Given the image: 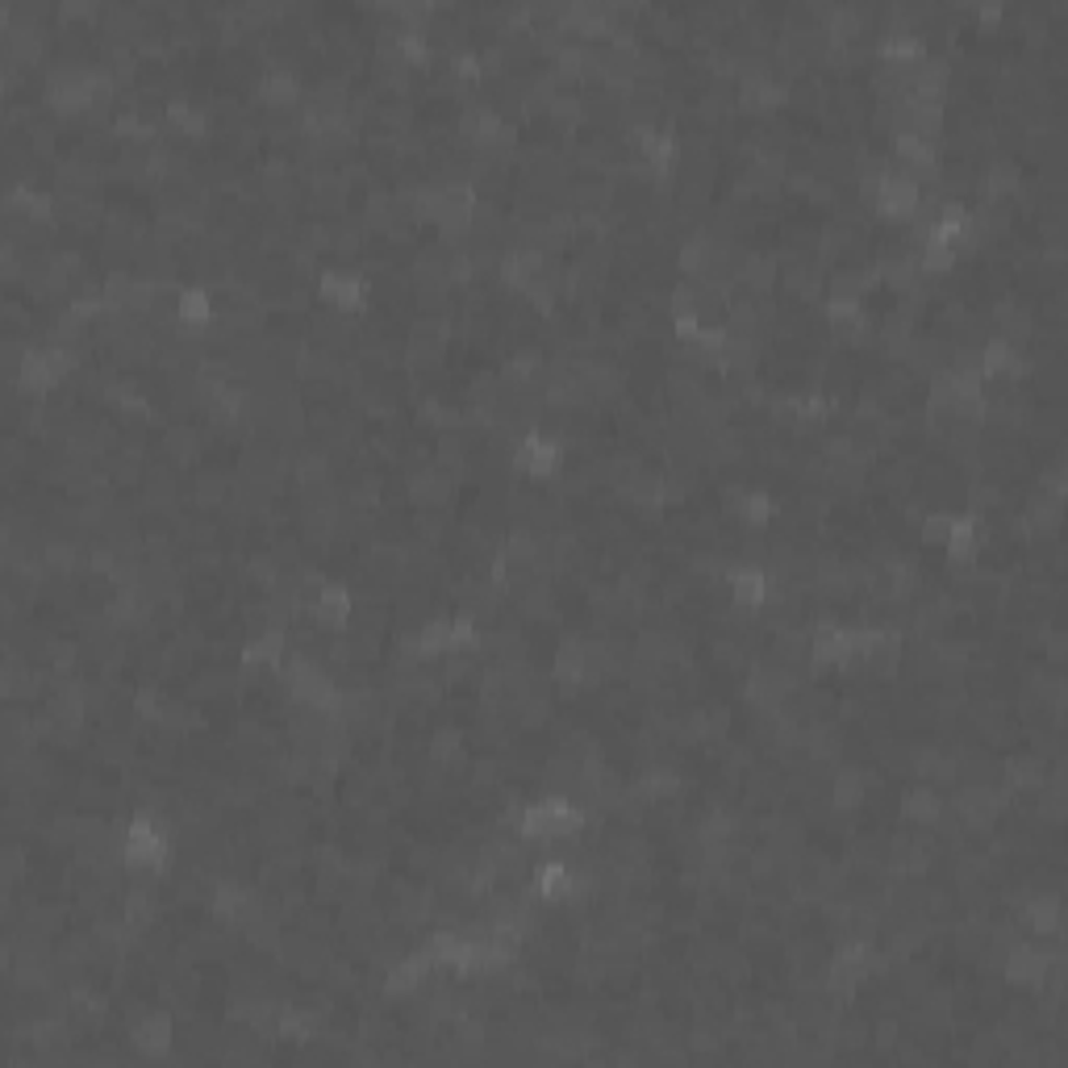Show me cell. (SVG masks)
Here are the masks:
<instances>
[{
	"label": "cell",
	"mask_w": 1068,
	"mask_h": 1068,
	"mask_svg": "<svg viewBox=\"0 0 1068 1068\" xmlns=\"http://www.w3.org/2000/svg\"><path fill=\"white\" fill-rule=\"evenodd\" d=\"M171 859V831L159 814H138L122 835V864L134 877H159Z\"/></svg>",
	"instance_id": "6da1fadb"
},
{
	"label": "cell",
	"mask_w": 1068,
	"mask_h": 1068,
	"mask_svg": "<svg viewBox=\"0 0 1068 1068\" xmlns=\"http://www.w3.org/2000/svg\"><path fill=\"white\" fill-rule=\"evenodd\" d=\"M585 831V810L567 797H543L530 801L518 814V835L526 843H555V839H572Z\"/></svg>",
	"instance_id": "7a4b0ae2"
},
{
	"label": "cell",
	"mask_w": 1068,
	"mask_h": 1068,
	"mask_svg": "<svg viewBox=\"0 0 1068 1068\" xmlns=\"http://www.w3.org/2000/svg\"><path fill=\"white\" fill-rule=\"evenodd\" d=\"M919 201H922V189L910 171L885 168V176H880L877 184V196H873V205H877V213L885 222H910L914 210H919Z\"/></svg>",
	"instance_id": "3957f363"
},
{
	"label": "cell",
	"mask_w": 1068,
	"mask_h": 1068,
	"mask_svg": "<svg viewBox=\"0 0 1068 1068\" xmlns=\"http://www.w3.org/2000/svg\"><path fill=\"white\" fill-rule=\"evenodd\" d=\"M1060 960H1065L1060 952H1044L1039 943L1014 940L1010 947H1005L1002 977L1010 985H1026V989H1039V985L1047 981V968H1052V964H1060Z\"/></svg>",
	"instance_id": "277c9868"
},
{
	"label": "cell",
	"mask_w": 1068,
	"mask_h": 1068,
	"mask_svg": "<svg viewBox=\"0 0 1068 1068\" xmlns=\"http://www.w3.org/2000/svg\"><path fill=\"white\" fill-rule=\"evenodd\" d=\"M567 460L564 439H551V435H539V430H526L518 447H514V468L518 472H530V476H555Z\"/></svg>",
	"instance_id": "5b68a950"
},
{
	"label": "cell",
	"mask_w": 1068,
	"mask_h": 1068,
	"mask_svg": "<svg viewBox=\"0 0 1068 1068\" xmlns=\"http://www.w3.org/2000/svg\"><path fill=\"white\" fill-rule=\"evenodd\" d=\"M810 664L814 668H852V627L839 622H822L810 634Z\"/></svg>",
	"instance_id": "8992f818"
},
{
	"label": "cell",
	"mask_w": 1068,
	"mask_h": 1068,
	"mask_svg": "<svg viewBox=\"0 0 1068 1068\" xmlns=\"http://www.w3.org/2000/svg\"><path fill=\"white\" fill-rule=\"evenodd\" d=\"M977 368H981L985 380H1023L1031 363L1019 356V347H1014L1010 338L993 335V338H985V342H981V351H977Z\"/></svg>",
	"instance_id": "52a82bcc"
},
{
	"label": "cell",
	"mask_w": 1068,
	"mask_h": 1068,
	"mask_svg": "<svg viewBox=\"0 0 1068 1068\" xmlns=\"http://www.w3.org/2000/svg\"><path fill=\"white\" fill-rule=\"evenodd\" d=\"M926 59H931L926 38L914 34V30H889V34H880V43H877L880 67H919V64H926Z\"/></svg>",
	"instance_id": "ba28073f"
},
{
	"label": "cell",
	"mask_w": 1068,
	"mask_h": 1068,
	"mask_svg": "<svg viewBox=\"0 0 1068 1068\" xmlns=\"http://www.w3.org/2000/svg\"><path fill=\"white\" fill-rule=\"evenodd\" d=\"M351 609H356V597L347 593V585H338V581H322V585H317L314 606H310V614H314L322 627L342 630L347 622H351Z\"/></svg>",
	"instance_id": "9c48e42d"
},
{
	"label": "cell",
	"mask_w": 1068,
	"mask_h": 1068,
	"mask_svg": "<svg viewBox=\"0 0 1068 1068\" xmlns=\"http://www.w3.org/2000/svg\"><path fill=\"white\" fill-rule=\"evenodd\" d=\"M317 293H322V301L338 305V310H359L368 301V280L359 272H335V268H326L322 280H317Z\"/></svg>",
	"instance_id": "30bf717a"
},
{
	"label": "cell",
	"mask_w": 1068,
	"mask_h": 1068,
	"mask_svg": "<svg viewBox=\"0 0 1068 1068\" xmlns=\"http://www.w3.org/2000/svg\"><path fill=\"white\" fill-rule=\"evenodd\" d=\"M727 585H731V597L743 609H760L764 602H768V588H773V581H768V572H764V567L734 564V567H727Z\"/></svg>",
	"instance_id": "8fae6325"
},
{
	"label": "cell",
	"mask_w": 1068,
	"mask_h": 1068,
	"mask_svg": "<svg viewBox=\"0 0 1068 1068\" xmlns=\"http://www.w3.org/2000/svg\"><path fill=\"white\" fill-rule=\"evenodd\" d=\"M530 893L539 901H572L576 898V868L567 859H547L535 873V889Z\"/></svg>",
	"instance_id": "7c38bea8"
},
{
	"label": "cell",
	"mask_w": 1068,
	"mask_h": 1068,
	"mask_svg": "<svg viewBox=\"0 0 1068 1068\" xmlns=\"http://www.w3.org/2000/svg\"><path fill=\"white\" fill-rule=\"evenodd\" d=\"M981 543H985V530L981 522L973 518V514H956V526H952V535H947V560L952 564H977V555H981Z\"/></svg>",
	"instance_id": "4fadbf2b"
},
{
	"label": "cell",
	"mask_w": 1068,
	"mask_h": 1068,
	"mask_svg": "<svg viewBox=\"0 0 1068 1068\" xmlns=\"http://www.w3.org/2000/svg\"><path fill=\"white\" fill-rule=\"evenodd\" d=\"M430 968H435V960H430V952L421 947V952H414V956H405V960H397L389 973H384V993L389 998H397V993H414L426 977H430Z\"/></svg>",
	"instance_id": "5bb4252c"
},
{
	"label": "cell",
	"mask_w": 1068,
	"mask_h": 1068,
	"mask_svg": "<svg viewBox=\"0 0 1068 1068\" xmlns=\"http://www.w3.org/2000/svg\"><path fill=\"white\" fill-rule=\"evenodd\" d=\"M171 317L184 326V330H201V326H210L213 322V296L210 289H201V284H192V289H180V293L171 296Z\"/></svg>",
	"instance_id": "9a60e30c"
},
{
	"label": "cell",
	"mask_w": 1068,
	"mask_h": 1068,
	"mask_svg": "<svg viewBox=\"0 0 1068 1068\" xmlns=\"http://www.w3.org/2000/svg\"><path fill=\"white\" fill-rule=\"evenodd\" d=\"M1023 926L1035 931V935H1052L1060 940V926H1065V906H1060V893H1044V898L1023 901Z\"/></svg>",
	"instance_id": "2e32d148"
},
{
	"label": "cell",
	"mask_w": 1068,
	"mask_h": 1068,
	"mask_svg": "<svg viewBox=\"0 0 1068 1068\" xmlns=\"http://www.w3.org/2000/svg\"><path fill=\"white\" fill-rule=\"evenodd\" d=\"M585 668H588V643L581 639H564L555 648V660H551V676L564 685V689H581L585 685Z\"/></svg>",
	"instance_id": "e0dca14e"
},
{
	"label": "cell",
	"mask_w": 1068,
	"mask_h": 1068,
	"mask_svg": "<svg viewBox=\"0 0 1068 1068\" xmlns=\"http://www.w3.org/2000/svg\"><path fill=\"white\" fill-rule=\"evenodd\" d=\"M284 643H289V634L280 627L251 634V643L243 648V668H280L284 664Z\"/></svg>",
	"instance_id": "ac0fdd59"
},
{
	"label": "cell",
	"mask_w": 1068,
	"mask_h": 1068,
	"mask_svg": "<svg viewBox=\"0 0 1068 1068\" xmlns=\"http://www.w3.org/2000/svg\"><path fill=\"white\" fill-rule=\"evenodd\" d=\"M259 101H268L276 109H289L301 101V80H296L289 67H268L263 80H259Z\"/></svg>",
	"instance_id": "d6986e66"
},
{
	"label": "cell",
	"mask_w": 1068,
	"mask_h": 1068,
	"mask_svg": "<svg viewBox=\"0 0 1068 1068\" xmlns=\"http://www.w3.org/2000/svg\"><path fill=\"white\" fill-rule=\"evenodd\" d=\"M940 814H943V797L931 785H919V789H910V794L901 797V818L910 827H935Z\"/></svg>",
	"instance_id": "ffe728a7"
},
{
	"label": "cell",
	"mask_w": 1068,
	"mask_h": 1068,
	"mask_svg": "<svg viewBox=\"0 0 1068 1068\" xmlns=\"http://www.w3.org/2000/svg\"><path fill=\"white\" fill-rule=\"evenodd\" d=\"M134 1047L143 1056H168L171 1047V1019L168 1014H147L134 1023Z\"/></svg>",
	"instance_id": "44dd1931"
},
{
	"label": "cell",
	"mask_w": 1068,
	"mask_h": 1068,
	"mask_svg": "<svg viewBox=\"0 0 1068 1068\" xmlns=\"http://www.w3.org/2000/svg\"><path fill=\"white\" fill-rule=\"evenodd\" d=\"M731 509H734V518L747 526V530H755V526H768L776 518V502L768 497V493H760V488H755V493H734Z\"/></svg>",
	"instance_id": "7402d4cb"
},
{
	"label": "cell",
	"mask_w": 1068,
	"mask_h": 1068,
	"mask_svg": "<svg viewBox=\"0 0 1068 1068\" xmlns=\"http://www.w3.org/2000/svg\"><path fill=\"white\" fill-rule=\"evenodd\" d=\"M442 651H451V622L447 618L421 622V630H414V655L418 660H435Z\"/></svg>",
	"instance_id": "603a6c76"
},
{
	"label": "cell",
	"mask_w": 1068,
	"mask_h": 1068,
	"mask_svg": "<svg viewBox=\"0 0 1068 1068\" xmlns=\"http://www.w3.org/2000/svg\"><path fill=\"white\" fill-rule=\"evenodd\" d=\"M831 797H835L839 810H856L859 801L868 797V776L859 773V768H839L835 785H831Z\"/></svg>",
	"instance_id": "cb8c5ba5"
},
{
	"label": "cell",
	"mask_w": 1068,
	"mask_h": 1068,
	"mask_svg": "<svg viewBox=\"0 0 1068 1068\" xmlns=\"http://www.w3.org/2000/svg\"><path fill=\"white\" fill-rule=\"evenodd\" d=\"M956 259H960V251H956V247H947V243H935V238H922L919 272L947 276V272H952V268H956Z\"/></svg>",
	"instance_id": "d4e9b609"
},
{
	"label": "cell",
	"mask_w": 1068,
	"mask_h": 1068,
	"mask_svg": "<svg viewBox=\"0 0 1068 1068\" xmlns=\"http://www.w3.org/2000/svg\"><path fill=\"white\" fill-rule=\"evenodd\" d=\"M168 130L171 134H184V138H201L205 134V113L192 109L189 101H171L168 105Z\"/></svg>",
	"instance_id": "484cf974"
},
{
	"label": "cell",
	"mask_w": 1068,
	"mask_h": 1068,
	"mask_svg": "<svg viewBox=\"0 0 1068 1068\" xmlns=\"http://www.w3.org/2000/svg\"><path fill=\"white\" fill-rule=\"evenodd\" d=\"M481 648V627H476V614L463 609L460 618H451V651H476Z\"/></svg>",
	"instance_id": "4316f807"
},
{
	"label": "cell",
	"mask_w": 1068,
	"mask_h": 1068,
	"mask_svg": "<svg viewBox=\"0 0 1068 1068\" xmlns=\"http://www.w3.org/2000/svg\"><path fill=\"white\" fill-rule=\"evenodd\" d=\"M451 71H456V80H468V85H476V80L484 76L481 50H472V46H460V50L451 55Z\"/></svg>",
	"instance_id": "83f0119b"
},
{
	"label": "cell",
	"mask_w": 1068,
	"mask_h": 1068,
	"mask_svg": "<svg viewBox=\"0 0 1068 1068\" xmlns=\"http://www.w3.org/2000/svg\"><path fill=\"white\" fill-rule=\"evenodd\" d=\"M952 526H956V514H947V509L926 514V518H922V543L943 547L947 543V535H952Z\"/></svg>",
	"instance_id": "f1b7e54d"
}]
</instances>
